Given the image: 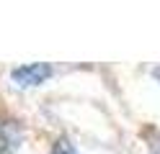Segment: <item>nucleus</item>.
Returning <instances> with one entry per match:
<instances>
[{
  "mask_svg": "<svg viewBox=\"0 0 160 154\" xmlns=\"http://www.w3.org/2000/svg\"><path fill=\"white\" fill-rule=\"evenodd\" d=\"M152 152L160 154V133H158V139H155V144H152Z\"/></svg>",
  "mask_w": 160,
  "mask_h": 154,
  "instance_id": "obj_4",
  "label": "nucleus"
},
{
  "mask_svg": "<svg viewBox=\"0 0 160 154\" xmlns=\"http://www.w3.org/2000/svg\"><path fill=\"white\" fill-rule=\"evenodd\" d=\"M52 154H80V152H78V147H75L67 136H59V139L52 144Z\"/></svg>",
  "mask_w": 160,
  "mask_h": 154,
  "instance_id": "obj_3",
  "label": "nucleus"
},
{
  "mask_svg": "<svg viewBox=\"0 0 160 154\" xmlns=\"http://www.w3.org/2000/svg\"><path fill=\"white\" fill-rule=\"evenodd\" d=\"M152 75H155V77L160 80V67H158V69H152Z\"/></svg>",
  "mask_w": 160,
  "mask_h": 154,
  "instance_id": "obj_5",
  "label": "nucleus"
},
{
  "mask_svg": "<svg viewBox=\"0 0 160 154\" xmlns=\"http://www.w3.org/2000/svg\"><path fill=\"white\" fill-rule=\"evenodd\" d=\"M54 67L49 62H28V64H18L11 69V82L16 87H39L47 80H52Z\"/></svg>",
  "mask_w": 160,
  "mask_h": 154,
  "instance_id": "obj_1",
  "label": "nucleus"
},
{
  "mask_svg": "<svg viewBox=\"0 0 160 154\" xmlns=\"http://www.w3.org/2000/svg\"><path fill=\"white\" fill-rule=\"evenodd\" d=\"M23 136H26V131L18 121H13V118L0 121V154H16L23 144Z\"/></svg>",
  "mask_w": 160,
  "mask_h": 154,
  "instance_id": "obj_2",
  "label": "nucleus"
}]
</instances>
